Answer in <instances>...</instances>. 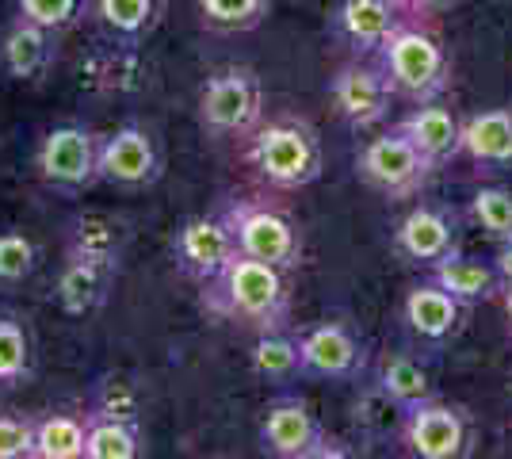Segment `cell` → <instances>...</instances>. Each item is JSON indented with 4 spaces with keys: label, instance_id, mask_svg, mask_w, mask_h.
I'll return each mask as SVG.
<instances>
[{
    "label": "cell",
    "instance_id": "1",
    "mask_svg": "<svg viewBox=\"0 0 512 459\" xmlns=\"http://www.w3.org/2000/svg\"><path fill=\"white\" fill-rule=\"evenodd\" d=\"M199 306L207 318L249 329L253 337L268 329H291V272L237 253L214 280L199 284Z\"/></svg>",
    "mask_w": 512,
    "mask_h": 459
},
{
    "label": "cell",
    "instance_id": "2",
    "mask_svg": "<svg viewBox=\"0 0 512 459\" xmlns=\"http://www.w3.org/2000/svg\"><path fill=\"white\" fill-rule=\"evenodd\" d=\"M386 85L406 104L444 100L451 88V54L444 39L421 20H402L375 50Z\"/></svg>",
    "mask_w": 512,
    "mask_h": 459
},
{
    "label": "cell",
    "instance_id": "3",
    "mask_svg": "<svg viewBox=\"0 0 512 459\" xmlns=\"http://www.w3.org/2000/svg\"><path fill=\"white\" fill-rule=\"evenodd\" d=\"M245 157L253 165L256 180L276 188V192H302L325 169L318 127L310 119H299V115L264 119L249 134V153Z\"/></svg>",
    "mask_w": 512,
    "mask_h": 459
},
{
    "label": "cell",
    "instance_id": "4",
    "mask_svg": "<svg viewBox=\"0 0 512 459\" xmlns=\"http://www.w3.org/2000/svg\"><path fill=\"white\" fill-rule=\"evenodd\" d=\"M199 131L214 142L245 138L264 123V85L249 66H222L199 88L195 100Z\"/></svg>",
    "mask_w": 512,
    "mask_h": 459
},
{
    "label": "cell",
    "instance_id": "5",
    "mask_svg": "<svg viewBox=\"0 0 512 459\" xmlns=\"http://www.w3.org/2000/svg\"><path fill=\"white\" fill-rule=\"evenodd\" d=\"M436 173L440 169L398 127L367 138L360 146V153H356V176H360V184L371 188L375 196L390 199V203H406V199L425 196Z\"/></svg>",
    "mask_w": 512,
    "mask_h": 459
},
{
    "label": "cell",
    "instance_id": "6",
    "mask_svg": "<svg viewBox=\"0 0 512 459\" xmlns=\"http://www.w3.org/2000/svg\"><path fill=\"white\" fill-rule=\"evenodd\" d=\"M222 215L234 226L237 249H241L245 257L276 264V268L291 272V276L302 268V257H306L302 226L291 219L287 211H279L276 203H264V199H237Z\"/></svg>",
    "mask_w": 512,
    "mask_h": 459
},
{
    "label": "cell",
    "instance_id": "7",
    "mask_svg": "<svg viewBox=\"0 0 512 459\" xmlns=\"http://www.w3.org/2000/svg\"><path fill=\"white\" fill-rule=\"evenodd\" d=\"M100 142L104 134L85 123H58L35 150V173L62 196H85L92 184H100Z\"/></svg>",
    "mask_w": 512,
    "mask_h": 459
},
{
    "label": "cell",
    "instance_id": "8",
    "mask_svg": "<svg viewBox=\"0 0 512 459\" xmlns=\"http://www.w3.org/2000/svg\"><path fill=\"white\" fill-rule=\"evenodd\" d=\"M398 444L413 459H463L474 448V421L467 406L436 394L398 414Z\"/></svg>",
    "mask_w": 512,
    "mask_h": 459
},
{
    "label": "cell",
    "instance_id": "9",
    "mask_svg": "<svg viewBox=\"0 0 512 459\" xmlns=\"http://www.w3.org/2000/svg\"><path fill=\"white\" fill-rule=\"evenodd\" d=\"M165 173L161 138L146 123H123L100 142V184L119 192H146Z\"/></svg>",
    "mask_w": 512,
    "mask_h": 459
},
{
    "label": "cell",
    "instance_id": "10",
    "mask_svg": "<svg viewBox=\"0 0 512 459\" xmlns=\"http://www.w3.org/2000/svg\"><path fill=\"white\" fill-rule=\"evenodd\" d=\"M302 379L318 383H356L371 372V349L348 322H318L299 333Z\"/></svg>",
    "mask_w": 512,
    "mask_h": 459
},
{
    "label": "cell",
    "instance_id": "11",
    "mask_svg": "<svg viewBox=\"0 0 512 459\" xmlns=\"http://www.w3.org/2000/svg\"><path fill=\"white\" fill-rule=\"evenodd\" d=\"M394 100L398 96L390 92L375 58H348L329 77V104L337 111V119L352 131H371L386 123Z\"/></svg>",
    "mask_w": 512,
    "mask_h": 459
},
{
    "label": "cell",
    "instance_id": "12",
    "mask_svg": "<svg viewBox=\"0 0 512 459\" xmlns=\"http://www.w3.org/2000/svg\"><path fill=\"white\" fill-rule=\"evenodd\" d=\"M394 253L413 268H436L455 253H463L459 215L444 203H413L394 226Z\"/></svg>",
    "mask_w": 512,
    "mask_h": 459
},
{
    "label": "cell",
    "instance_id": "13",
    "mask_svg": "<svg viewBox=\"0 0 512 459\" xmlns=\"http://www.w3.org/2000/svg\"><path fill=\"white\" fill-rule=\"evenodd\" d=\"M237 253L241 249H237L234 226L226 222V215H195L180 222L172 234V261L192 284L214 280Z\"/></svg>",
    "mask_w": 512,
    "mask_h": 459
},
{
    "label": "cell",
    "instance_id": "14",
    "mask_svg": "<svg viewBox=\"0 0 512 459\" xmlns=\"http://www.w3.org/2000/svg\"><path fill=\"white\" fill-rule=\"evenodd\" d=\"M329 440V429L302 398H276L264 406L256 444L264 456L276 459H318L321 444Z\"/></svg>",
    "mask_w": 512,
    "mask_h": 459
},
{
    "label": "cell",
    "instance_id": "15",
    "mask_svg": "<svg viewBox=\"0 0 512 459\" xmlns=\"http://www.w3.org/2000/svg\"><path fill=\"white\" fill-rule=\"evenodd\" d=\"M398 314H402V326H406V333L417 341V345L444 349V345H451V341L463 333L467 306L428 276V280H421V284L406 287Z\"/></svg>",
    "mask_w": 512,
    "mask_h": 459
},
{
    "label": "cell",
    "instance_id": "16",
    "mask_svg": "<svg viewBox=\"0 0 512 459\" xmlns=\"http://www.w3.org/2000/svg\"><path fill=\"white\" fill-rule=\"evenodd\" d=\"M115 249H96V245H81L73 241L65 253L62 276H58V306L65 314H92L96 306L107 299V287L115 276Z\"/></svg>",
    "mask_w": 512,
    "mask_h": 459
},
{
    "label": "cell",
    "instance_id": "17",
    "mask_svg": "<svg viewBox=\"0 0 512 459\" xmlns=\"http://www.w3.org/2000/svg\"><path fill=\"white\" fill-rule=\"evenodd\" d=\"M409 20L394 0H341L329 12V35L352 54V58H375L386 35Z\"/></svg>",
    "mask_w": 512,
    "mask_h": 459
},
{
    "label": "cell",
    "instance_id": "18",
    "mask_svg": "<svg viewBox=\"0 0 512 459\" xmlns=\"http://www.w3.org/2000/svg\"><path fill=\"white\" fill-rule=\"evenodd\" d=\"M394 127L406 134L436 169H448L451 161L459 157V150H463V119L444 100L413 104L409 115H402Z\"/></svg>",
    "mask_w": 512,
    "mask_h": 459
},
{
    "label": "cell",
    "instance_id": "19",
    "mask_svg": "<svg viewBox=\"0 0 512 459\" xmlns=\"http://www.w3.org/2000/svg\"><path fill=\"white\" fill-rule=\"evenodd\" d=\"M371 375H375V394L383 398L394 414H406L413 406H421L428 398H436V383L432 372L417 356L402 349H386L371 360Z\"/></svg>",
    "mask_w": 512,
    "mask_h": 459
},
{
    "label": "cell",
    "instance_id": "20",
    "mask_svg": "<svg viewBox=\"0 0 512 459\" xmlns=\"http://www.w3.org/2000/svg\"><path fill=\"white\" fill-rule=\"evenodd\" d=\"M478 173L497 176L512 169V108H486L463 119V150Z\"/></svg>",
    "mask_w": 512,
    "mask_h": 459
},
{
    "label": "cell",
    "instance_id": "21",
    "mask_svg": "<svg viewBox=\"0 0 512 459\" xmlns=\"http://www.w3.org/2000/svg\"><path fill=\"white\" fill-rule=\"evenodd\" d=\"M54 54H58V35L39 27V23L23 20V16H16L0 39V69L12 81L46 77V69L54 66Z\"/></svg>",
    "mask_w": 512,
    "mask_h": 459
},
{
    "label": "cell",
    "instance_id": "22",
    "mask_svg": "<svg viewBox=\"0 0 512 459\" xmlns=\"http://www.w3.org/2000/svg\"><path fill=\"white\" fill-rule=\"evenodd\" d=\"M146 456V440L134 414L119 406H96L88 410L85 459H138Z\"/></svg>",
    "mask_w": 512,
    "mask_h": 459
},
{
    "label": "cell",
    "instance_id": "23",
    "mask_svg": "<svg viewBox=\"0 0 512 459\" xmlns=\"http://www.w3.org/2000/svg\"><path fill=\"white\" fill-rule=\"evenodd\" d=\"M428 276L444 287V291H451L467 310L478 303L501 299V287H505L501 276H497V268H493V261L467 257V253H455V257L436 264V268H428Z\"/></svg>",
    "mask_w": 512,
    "mask_h": 459
},
{
    "label": "cell",
    "instance_id": "24",
    "mask_svg": "<svg viewBox=\"0 0 512 459\" xmlns=\"http://www.w3.org/2000/svg\"><path fill=\"white\" fill-rule=\"evenodd\" d=\"M249 372L260 383H295L302 379V352H299V333L295 329H268L256 333L253 349H249Z\"/></svg>",
    "mask_w": 512,
    "mask_h": 459
},
{
    "label": "cell",
    "instance_id": "25",
    "mask_svg": "<svg viewBox=\"0 0 512 459\" xmlns=\"http://www.w3.org/2000/svg\"><path fill=\"white\" fill-rule=\"evenodd\" d=\"M165 0H92V16L107 35L123 43H142L157 27V12Z\"/></svg>",
    "mask_w": 512,
    "mask_h": 459
},
{
    "label": "cell",
    "instance_id": "26",
    "mask_svg": "<svg viewBox=\"0 0 512 459\" xmlns=\"http://www.w3.org/2000/svg\"><path fill=\"white\" fill-rule=\"evenodd\" d=\"M35 375V341L16 314H0V394L20 391Z\"/></svg>",
    "mask_w": 512,
    "mask_h": 459
},
{
    "label": "cell",
    "instance_id": "27",
    "mask_svg": "<svg viewBox=\"0 0 512 459\" xmlns=\"http://www.w3.org/2000/svg\"><path fill=\"white\" fill-rule=\"evenodd\" d=\"M88 414L35 417V459H85Z\"/></svg>",
    "mask_w": 512,
    "mask_h": 459
},
{
    "label": "cell",
    "instance_id": "28",
    "mask_svg": "<svg viewBox=\"0 0 512 459\" xmlns=\"http://www.w3.org/2000/svg\"><path fill=\"white\" fill-rule=\"evenodd\" d=\"M272 0H199V16L211 31L222 35H245L268 20Z\"/></svg>",
    "mask_w": 512,
    "mask_h": 459
},
{
    "label": "cell",
    "instance_id": "29",
    "mask_svg": "<svg viewBox=\"0 0 512 459\" xmlns=\"http://www.w3.org/2000/svg\"><path fill=\"white\" fill-rule=\"evenodd\" d=\"M470 222L486 234L490 241H509L512 238V192L501 184H486L470 196Z\"/></svg>",
    "mask_w": 512,
    "mask_h": 459
},
{
    "label": "cell",
    "instance_id": "30",
    "mask_svg": "<svg viewBox=\"0 0 512 459\" xmlns=\"http://www.w3.org/2000/svg\"><path fill=\"white\" fill-rule=\"evenodd\" d=\"M39 268V245L23 230H4L0 234V287H20L35 276Z\"/></svg>",
    "mask_w": 512,
    "mask_h": 459
},
{
    "label": "cell",
    "instance_id": "31",
    "mask_svg": "<svg viewBox=\"0 0 512 459\" xmlns=\"http://www.w3.org/2000/svg\"><path fill=\"white\" fill-rule=\"evenodd\" d=\"M16 8H20L23 20L62 35L88 12V0H16Z\"/></svg>",
    "mask_w": 512,
    "mask_h": 459
},
{
    "label": "cell",
    "instance_id": "32",
    "mask_svg": "<svg viewBox=\"0 0 512 459\" xmlns=\"http://www.w3.org/2000/svg\"><path fill=\"white\" fill-rule=\"evenodd\" d=\"M0 459H35V417L0 414Z\"/></svg>",
    "mask_w": 512,
    "mask_h": 459
},
{
    "label": "cell",
    "instance_id": "33",
    "mask_svg": "<svg viewBox=\"0 0 512 459\" xmlns=\"http://www.w3.org/2000/svg\"><path fill=\"white\" fill-rule=\"evenodd\" d=\"M394 4L406 12L409 20H432L440 12H451L459 0H394Z\"/></svg>",
    "mask_w": 512,
    "mask_h": 459
},
{
    "label": "cell",
    "instance_id": "34",
    "mask_svg": "<svg viewBox=\"0 0 512 459\" xmlns=\"http://www.w3.org/2000/svg\"><path fill=\"white\" fill-rule=\"evenodd\" d=\"M490 261H493V268H497V276H501V284L509 287L512 284V238L497 245V253H493ZM505 287H501V291H505Z\"/></svg>",
    "mask_w": 512,
    "mask_h": 459
},
{
    "label": "cell",
    "instance_id": "35",
    "mask_svg": "<svg viewBox=\"0 0 512 459\" xmlns=\"http://www.w3.org/2000/svg\"><path fill=\"white\" fill-rule=\"evenodd\" d=\"M501 310H505V322H509V337H512V284L501 291Z\"/></svg>",
    "mask_w": 512,
    "mask_h": 459
},
{
    "label": "cell",
    "instance_id": "36",
    "mask_svg": "<svg viewBox=\"0 0 512 459\" xmlns=\"http://www.w3.org/2000/svg\"><path fill=\"white\" fill-rule=\"evenodd\" d=\"M509 398H512V383H509Z\"/></svg>",
    "mask_w": 512,
    "mask_h": 459
}]
</instances>
